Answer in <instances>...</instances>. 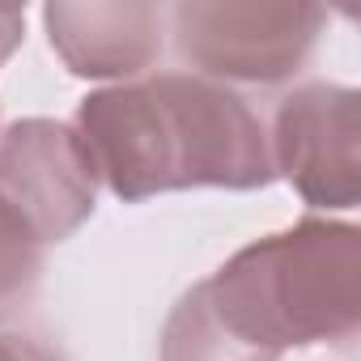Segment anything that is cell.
Returning a JSON list of instances; mask_svg holds the SVG:
<instances>
[{"label":"cell","mask_w":361,"mask_h":361,"mask_svg":"<svg viewBox=\"0 0 361 361\" xmlns=\"http://www.w3.org/2000/svg\"><path fill=\"white\" fill-rule=\"evenodd\" d=\"M68 128L94 178L123 204L192 188L255 192L276 178L251 102L196 73H153L94 90Z\"/></svg>","instance_id":"cell-1"},{"label":"cell","mask_w":361,"mask_h":361,"mask_svg":"<svg viewBox=\"0 0 361 361\" xmlns=\"http://www.w3.org/2000/svg\"><path fill=\"white\" fill-rule=\"evenodd\" d=\"M188 293L251 361H281L285 348L344 344L361 327V230L302 217L234 251Z\"/></svg>","instance_id":"cell-2"},{"label":"cell","mask_w":361,"mask_h":361,"mask_svg":"<svg viewBox=\"0 0 361 361\" xmlns=\"http://www.w3.org/2000/svg\"><path fill=\"white\" fill-rule=\"evenodd\" d=\"M166 26L196 77H209L217 85H281L310 60L327 26V9L183 0L170 9Z\"/></svg>","instance_id":"cell-3"},{"label":"cell","mask_w":361,"mask_h":361,"mask_svg":"<svg viewBox=\"0 0 361 361\" xmlns=\"http://www.w3.org/2000/svg\"><path fill=\"white\" fill-rule=\"evenodd\" d=\"M272 170L314 209L361 200V94L331 81L289 90L272 115Z\"/></svg>","instance_id":"cell-4"},{"label":"cell","mask_w":361,"mask_h":361,"mask_svg":"<svg viewBox=\"0 0 361 361\" xmlns=\"http://www.w3.org/2000/svg\"><path fill=\"white\" fill-rule=\"evenodd\" d=\"M0 192L47 247L73 238L98 204V178L77 132L60 119H18L0 132Z\"/></svg>","instance_id":"cell-5"},{"label":"cell","mask_w":361,"mask_h":361,"mask_svg":"<svg viewBox=\"0 0 361 361\" xmlns=\"http://www.w3.org/2000/svg\"><path fill=\"white\" fill-rule=\"evenodd\" d=\"M47 39L73 77L128 81L157 64L166 47L170 9L149 0H111V5H68L51 0L43 9Z\"/></svg>","instance_id":"cell-6"},{"label":"cell","mask_w":361,"mask_h":361,"mask_svg":"<svg viewBox=\"0 0 361 361\" xmlns=\"http://www.w3.org/2000/svg\"><path fill=\"white\" fill-rule=\"evenodd\" d=\"M43 268H47V243L26 221V213L0 192V314L35 298Z\"/></svg>","instance_id":"cell-7"},{"label":"cell","mask_w":361,"mask_h":361,"mask_svg":"<svg viewBox=\"0 0 361 361\" xmlns=\"http://www.w3.org/2000/svg\"><path fill=\"white\" fill-rule=\"evenodd\" d=\"M0 361H68L64 348L26 327H0Z\"/></svg>","instance_id":"cell-8"},{"label":"cell","mask_w":361,"mask_h":361,"mask_svg":"<svg viewBox=\"0 0 361 361\" xmlns=\"http://www.w3.org/2000/svg\"><path fill=\"white\" fill-rule=\"evenodd\" d=\"M22 30H26V9H0V64L18 51Z\"/></svg>","instance_id":"cell-9"}]
</instances>
